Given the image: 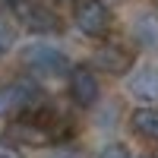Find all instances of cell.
Here are the masks:
<instances>
[{"instance_id": "11", "label": "cell", "mask_w": 158, "mask_h": 158, "mask_svg": "<svg viewBox=\"0 0 158 158\" xmlns=\"http://www.w3.org/2000/svg\"><path fill=\"white\" fill-rule=\"evenodd\" d=\"M98 158H133V155H130V149H127V146L114 142V146H104V149L98 152Z\"/></svg>"}, {"instance_id": "1", "label": "cell", "mask_w": 158, "mask_h": 158, "mask_svg": "<svg viewBox=\"0 0 158 158\" xmlns=\"http://www.w3.org/2000/svg\"><path fill=\"white\" fill-rule=\"evenodd\" d=\"M63 120L57 114H51L44 104L35 111H25L19 117H13L10 123V139L19 142V146H51L63 136Z\"/></svg>"}, {"instance_id": "15", "label": "cell", "mask_w": 158, "mask_h": 158, "mask_svg": "<svg viewBox=\"0 0 158 158\" xmlns=\"http://www.w3.org/2000/svg\"><path fill=\"white\" fill-rule=\"evenodd\" d=\"M146 158H149V155H146Z\"/></svg>"}, {"instance_id": "5", "label": "cell", "mask_w": 158, "mask_h": 158, "mask_svg": "<svg viewBox=\"0 0 158 158\" xmlns=\"http://www.w3.org/2000/svg\"><path fill=\"white\" fill-rule=\"evenodd\" d=\"M73 22L89 38H104L111 32V10L104 0H73Z\"/></svg>"}, {"instance_id": "9", "label": "cell", "mask_w": 158, "mask_h": 158, "mask_svg": "<svg viewBox=\"0 0 158 158\" xmlns=\"http://www.w3.org/2000/svg\"><path fill=\"white\" fill-rule=\"evenodd\" d=\"M130 127H133V133L149 139V142H158V108H136L130 114Z\"/></svg>"}, {"instance_id": "14", "label": "cell", "mask_w": 158, "mask_h": 158, "mask_svg": "<svg viewBox=\"0 0 158 158\" xmlns=\"http://www.w3.org/2000/svg\"><path fill=\"white\" fill-rule=\"evenodd\" d=\"M0 158H19L16 152H10V149H0Z\"/></svg>"}, {"instance_id": "6", "label": "cell", "mask_w": 158, "mask_h": 158, "mask_svg": "<svg viewBox=\"0 0 158 158\" xmlns=\"http://www.w3.org/2000/svg\"><path fill=\"white\" fill-rule=\"evenodd\" d=\"M101 95V85H98V76L92 73L85 63L70 70V98L79 104V108H92Z\"/></svg>"}, {"instance_id": "4", "label": "cell", "mask_w": 158, "mask_h": 158, "mask_svg": "<svg viewBox=\"0 0 158 158\" xmlns=\"http://www.w3.org/2000/svg\"><path fill=\"white\" fill-rule=\"evenodd\" d=\"M41 108V89L29 79L13 85H0V117H19L25 111Z\"/></svg>"}, {"instance_id": "12", "label": "cell", "mask_w": 158, "mask_h": 158, "mask_svg": "<svg viewBox=\"0 0 158 158\" xmlns=\"http://www.w3.org/2000/svg\"><path fill=\"white\" fill-rule=\"evenodd\" d=\"M6 48H10V29H6L3 22H0V54H3Z\"/></svg>"}, {"instance_id": "10", "label": "cell", "mask_w": 158, "mask_h": 158, "mask_svg": "<svg viewBox=\"0 0 158 158\" xmlns=\"http://www.w3.org/2000/svg\"><path fill=\"white\" fill-rule=\"evenodd\" d=\"M133 38L142 48H155L158 44V13H152V10L139 13L133 19Z\"/></svg>"}, {"instance_id": "8", "label": "cell", "mask_w": 158, "mask_h": 158, "mask_svg": "<svg viewBox=\"0 0 158 158\" xmlns=\"http://www.w3.org/2000/svg\"><path fill=\"white\" fill-rule=\"evenodd\" d=\"M95 63H98V70L111 73V76H123L133 67V54L123 51L120 44H104V48L95 51Z\"/></svg>"}, {"instance_id": "3", "label": "cell", "mask_w": 158, "mask_h": 158, "mask_svg": "<svg viewBox=\"0 0 158 158\" xmlns=\"http://www.w3.org/2000/svg\"><path fill=\"white\" fill-rule=\"evenodd\" d=\"M10 10H13V19L19 25H25L29 32H35V35L60 32V19L54 16V10H48L38 0H10Z\"/></svg>"}, {"instance_id": "2", "label": "cell", "mask_w": 158, "mask_h": 158, "mask_svg": "<svg viewBox=\"0 0 158 158\" xmlns=\"http://www.w3.org/2000/svg\"><path fill=\"white\" fill-rule=\"evenodd\" d=\"M22 67L38 79H54V76H63L70 70V60H67V54L60 48L35 41L29 48H22Z\"/></svg>"}, {"instance_id": "7", "label": "cell", "mask_w": 158, "mask_h": 158, "mask_svg": "<svg viewBox=\"0 0 158 158\" xmlns=\"http://www.w3.org/2000/svg\"><path fill=\"white\" fill-rule=\"evenodd\" d=\"M127 89L139 101H158V67H149L146 63V67L133 70V76L127 79Z\"/></svg>"}, {"instance_id": "13", "label": "cell", "mask_w": 158, "mask_h": 158, "mask_svg": "<svg viewBox=\"0 0 158 158\" xmlns=\"http://www.w3.org/2000/svg\"><path fill=\"white\" fill-rule=\"evenodd\" d=\"M48 158H79V152L76 149H57V152H51Z\"/></svg>"}]
</instances>
